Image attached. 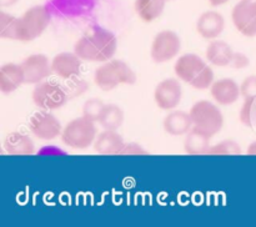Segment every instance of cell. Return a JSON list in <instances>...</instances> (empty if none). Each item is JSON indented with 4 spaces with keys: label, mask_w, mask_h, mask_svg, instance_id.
Listing matches in <instances>:
<instances>
[{
    "label": "cell",
    "mask_w": 256,
    "mask_h": 227,
    "mask_svg": "<svg viewBox=\"0 0 256 227\" xmlns=\"http://www.w3.org/2000/svg\"><path fill=\"white\" fill-rule=\"evenodd\" d=\"M118 50V39L106 29L92 30L82 35L74 45V52L82 61L105 62L114 57Z\"/></svg>",
    "instance_id": "6da1fadb"
},
{
    "label": "cell",
    "mask_w": 256,
    "mask_h": 227,
    "mask_svg": "<svg viewBox=\"0 0 256 227\" xmlns=\"http://www.w3.org/2000/svg\"><path fill=\"white\" fill-rule=\"evenodd\" d=\"M174 71L180 81L196 90L210 89L215 81L212 66L196 54L182 55L175 62Z\"/></svg>",
    "instance_id": "7a4b0ae2"
},
{
    "label": "cell",
    "mask_w": 256,
    "mask_h": 227,
    "mask_svg": "<svg viewBox=\"0 0 256 227\" xmlns=\"http://www.w3.org/2000/svg\"><path fill=\"white\" fill-rule=\"evenodd\" d=\"M136 80L134 70L119 59L102 62L94 72L95 85L102 91H112L122 85H134Z\"/></svg>",
    "instance_id": "3957f363"
},
{
    "label": "cell",
    "mask_w": 256,
    "mask_h": 227,
    "mask_svg": "<svg viewBox=\"0 0 256 227\" xmlns=\"http://www.w3.org/2000/svg\"><path fill=\"white\" fill-rule=\"evenodd\" d=\"M98 134L96 122L82 115L65 125L60 137L62 144L70 149L85 150L94 145Z\"/></svg>",
    "instance_id": "277c9868"
},
{
    "label": "cell",
    "mask_w": 256,
    "mask_h": 227,
    "mask_svg": "<svg viewBox=\"0 0 256 227\" xmlns=\"http://www.w3.org/2000/svg\"><path fill=\"white\" fill-rule=\"evenodd\" d=\"M52 14L45 5H34L24 11L19 17V34L18 41L29 42L42 36L49 26Z\"/></svg>",
    "instance_id": "5b68a950"
},
{
    "label": "cell",
    "mask_w": 256,
    "mask_h": 227,
    "mask_svg": "<svg viewBox=\"0 0 256 227\" xmlns=\"http://www.w3.org/2000/svg\"><path fill=\"white\" fill-rule=\"evenodd\" d=\"M192 127L202 130L209 136H215L224 126V115L216 104L209 100H200L195 102L189 111Z\"/></svg>",
    "instance_id": "8992f818"
},
{
    "label": "cell",
    "mask_w": 256,
    "mask_h": 227,
    "mask_svg": "<svg viewBox=\"0 0 256 227\" xmlns=\"http://www.w3.org/2000/svg\"><path fill=\"white\" fill-rule=\"evenodd\" d=\"M66 90L56 82L42 81L36 84L32 94V102L40 110L54 111L65 105L68 100Z\"/></svg>",
    "instance_id": "52a82bcc"
},
{
    "label": "cell",
    "mask_w": 256,
    "mask_h": 227,
    "mask_svg": "<svg viewBox=\"0 0 256 227\" xmlns=\"http://www.w3.org/2000/svg\"><path fill=\"white\" fill-rule=\"evenodd\" d=\"M182 50L180 36L172 30H162L155 35L150 47V56L156 64H165L178 56Z\"/></svg>",
    "instance_id": "ba28073f"
},
{
    "label": "cell",
    "mask_w": 256,
    "mask_h": 227,
    "mask_svg": "<svg viewBox=\"0 0 256 227\" xmlns=\"http://www.w3.org/2000/svg\"><path fill=\"white\" fill-rule=\"evenodd\" d=\"M29 129L36 139L50 141V140L62 136L64 127L62 126L58 117L50 114V111L42 110L32 114V116L30 117Z\"/></svg>",
    "instance_id": "9c48e42d"
},
{
    "label": "cell",
    "mask_w": 256,
    "mask_h": 227,
    "mask_svg": "<svg viewBox=\"0 0 256 227\" xmlns=\"http://www.w3.org/2000/svg\"><path fill=\"white\" fill-rule=\"evenodd\" d=\"M182 99V89L179 80L165 79L156 85L154 90L155 104L164 111L175 110Z\"/></svg>",
    "instance_id": "30bf717a"
},
{
    "label": "cell",
    "mask_w": 256,
    "mask_h": 227,
    "mask_svg": "<svg viewBox=\"0 0 256 227\" xmlns=\"http://www.w3.org/2000/svg\"><path fill=\"white\" fill-rule=\"evenodd\" d=\"M232 20L240 34L246 37L256 36V10L254 2L240 0L232 7Z\"/></svg>",
    "instance_id": "8fae6325"
},
{
    "label": "cell",
    "mask_w": 256,
    "mask_h": 227,
    "mask_svg": "<svg viewBox=\"0 0 256 227\" xmlns=\"http://www.w3.org/2000/svg\"><path fill=\"white\" fill-rule=\"evenodd\" d=\"M25 76V84H40L52 71V61L44 54H32L22 62Z\"/></svg>",
    "instance_id": "7c38bea8"
},
{
    "label": "cell",
    "mask_w": 256,
    "mask_h": 227,
    "mask_svg": "<svg viewBox=\"0 0 256 227\" xmlns=\"http://www.w3.org/2000/svg\"><path fill=\"white\" fill-rule=\"evenodd\" d=\"M225 29V17L216 10L204 11L196 21V31L202 39L215 40Z\"/></svg>",
    "instance_id": "4fadbf2b"
},
{
    "label": "cell",
    "mask_w": 256,
    "mask_h": 227,
    "mask_svg": "<svg viewBox=\"0 0 256 227\" xmlns=\"http://www.w3.org/2000/svg\"><path fill=\"white\" fill-rule=\"evenodd\" d=\"M210 94L214 101L220 106H229L235 104L242 96L240 85L230 77L215 80L210 87Z\"/></svg>",
    "instance_id": "5bb4252c"
},
{
    "label": "cell",
    "mask_w": 256,
    "mask_h": 227,
    "mask_svg": "<svg viewBox=\"0 0 256 227\" xmlns=\"http://www.w3.org/2000/svg\"><path fill=\"white\" fill-rule=\"evenodd\" d=\"M82 60L75 52L62 51L56 54L52 60V71L64 80L78 77L82 69Z\"/></svg>",
    "instance_id": "9a60e30c"
},
{
    "label": "cell",
    "mask_w": 256,
    "mask_h": 227,
    "mask_svg": "<svg viewBox=\"0 0 256 227\" xmlns=\"http://www.w3.org/2000/svg\"><path fill=\"white\" fill-rule=\"evenodd\" d=\"M206 59L210 64L219 67H232L236 51L226 41L215 39L210 41L206 47Z\"/></svg>",
    "instance_id": "2e32d148"
},
{
    "label": "cell",
    "mask_w": 256,
    "mask_h": 227,
    "mask_svg": "<svg viewBox=\"0 0 256 227\" xmlns=\"http://www.w3.org/2000/svg\"><path fill=\"white\" fill-rule=\"evenodd\" d=\"M22 84H25V76L22 64L6 62L0 67V91L2 94H12Z\"/></svg>",
    "instance_id": "e0dca14e"
},
{
    "label": "cell",
    "mask_w": 256,
    "mask_h": 227,
    "mask_svg": "<svg viewBox=\"0 0 256 227\" xmlns=\"http://www.w3.org/2000/svg\"><path fill=\"white\" fill-rule=\"evenodd\" d=\"M125 144L126 142L118 132V130L104 129L98 134L92 147L100 155H120Z\"/></svg>",
    "instance_id": "ac0fdd59"
},
{
    "label": "cell",
    "mask_w": 256,
    "mask_h": 227,
    "mask_svg": "<svg viewBox=\"0 0 256 227\" xmlns=\"http://www.w3.org/2000/svg\"><path fill=\"white\" fill-rule=\"evenodd\" d=\"M162 127L172 136H185L192 129V117L184 110H172L164 117Z\"/></svg>",
    "instance_id": "d6986e66"
},
{
    "label": "cell",
    "mask_w": 256,
    "mask_h": 227,
    "mask_svg": "<svg viewBox=\"0 0 256 227\" xmlns=\"http://www.w3.org/2000/svg\"><path fill=\"white\" fill-rule=\"evenodd\" d=\"M2 147L8 154L15 155V156L35 154L34 141L30 139V136L20 131H12L8 134L2 141Z\"/></svg>",
    "instance_id": "ffe728a7"
},
{
    "label": "cell",
    "mask_w": 256,
    "mask_h": 227,
    "mask_svg": "<svg viewBox=\"0 0 256 227\" xmlns=\"http://www.w3.org/2000/svg\"><path fill=\"white\" fill-rule=\"evenodd\" d=\"M212 136L202 132V130L192 127L184 139V150L189 155H206L210 149Z\"/></svg>",
    "instance_id": "44dd1931"
},
{
    "label": "cell",
    "mask_w": 256,
    "mask_h": 227,
    "mask_svg": "<svg viewBox=\"0 0 256 227\" xmlns=\"http://www.w3.org/2000/svg\"><path fill=\"white\" fill-rule=\"evenodd\" d=\"M166 1L168 0H135V12L144 22H152L162 16Z\"/></svg>",
    "instance_id": "7402d4cb"
},
{
    "label": "cell",
    "mask_w": 256,
    "mask_h": 227,
    "mask_svg": "<svg viewBox=\"0 0 256 227\" xmlns=\"http://www.w3.org/2000/svg\"><path fill=\"white\" fill-rule=\"evenodd\" d=\"M125 121L124 110L116 104L105 105L98 124L105 130H119Z\"/></svg>",
    "instance_id": "603a6c76"
},
{
    "label": "cell",
    "mask_w": 256,
    "mask_h": 227,
    "mask_svg": "<svg viewBox=\"0 0 256 227\" xmlns=\"http://www.w3.org/2000/svg\"><path fill=\"white\" fill-rule=\"evenodd\" d=\"M95 0H54L58 10L68 15H79L92 7Z\"/></svg>",
    "instance_id": "cb8c5ba5"
},
{
    "label": "cell",
    "mask_w": 256,
    "mask_h": 227,
    "mask_svg": "<svg viewBox=\"0 0 256 227\" xmlns=\"http://www.w3.org/2000/svg\"><path fill=\"white\" fill-rule=\"evenodd\" d=\"M19 34V17L0 11V37L8 40H16Z\"/></svg>",
    "instance_id": "d4e9b609"
},
{
    "label": "cell",
    "mask_w": 256,
    "mask_h": 227,
    "mask_svg": "<svg viewBox=\"0 0 256 227\" xmlns=\"http://www.w3.org/2000/svg\"><path fill=\"white\" fill-rule=\"evenodd\" d=\"M242 147L235 140L226 139L210 146L208 155H240Z\"/></svg>",
    "instance_id": "484cf974"
},
{
    "label": "cell",
    "mask_w": 256,
    "mask_h": 227,
    "mask_svg": "<svg viewBox=\"0 0 256 227\" xmlns=\"http://www.w3.org/2000/svg\"><path fill=\"white\" fill-rule=\"evenodd\" d=\"M239 120L245 126H252L256 122V97H245L239 112Z\"/></svg>",
    "instance_id": "4316f807"
},
{
    "label": "cell",
    "mask_w": 256,
    "mask_h": 227,
    "mask_svg": "<svg viewBox=\"0 0 256 227\" xmlns=\"http://www.w3.org/2000/svg\"><path fill=\"white\" fill-rule=\"evenodd\" d=\"M105 105L106 104H104V101L102 99H98V97H92V99L86 100L84 106H82V116L98 122L102 116Z\"/></svg>",
    "instance_id": "83f0119b"
},
{
    "label": "cell",
    "mask_w": 256,
    "mask_h": 227,
    "mask_svg": "<svg viewBox=\"0 0 256 227\" xmlns=\"http://www.w3.org/2000/svg\"><path fill=\"white\" fill-rule=\"evenodd\" d=\"M242 96L244 97H256V75H249L242 80L240 84Z\"/></svg>",
    "instance_id": "f1b7e54d"
},
{
    "label": "cell",
    "mask_w": 256,
    "mask_h": 227,
    "mask_svg": "<svg viewBox=\"0 0 256 227\" xmlns=\"http://www.w3.org/2000/svg\"><path fill=\"white\" fill-rule=\"evenodd\" d=\"M72 84H70L69 89L66 90L68 96L76 97V96H79V95H82V92L86 91L88 85H86V82L84 81V80L72 79Z\"/></svg>",
    "instance_id": "f546056e"
},
{
    "label": "cell",
    "mask_w": 256,
    "mask_h": 227,
    "mask_svg": "<svg viewBox=\"0 0 256 227\" xmlns=\"http://www.w3.org/2000/svg\"><path fill=\"white\" fill-rule=\"evenodd\" d=\"M120 155H148V151L136 142H126Z\"/></svg>",
    "instance_id": "4dcf8cb0"
},
{
    "label": "cell",
    "mask_w": 256,
    "mask_h": 227,
    "mask_svg": "<svg viewBox=\"0 0 256 227\" xmlns=\"http://www.w3.org/2000/svg\"><path fill=\"white\" fill-rule=\"evenodd\" d=\"M249 65H250V59L246 56V55L242 54V52H236V54H235V59L232 65V69H238V70L245 69V67H248Z\"/></svg>",
    "instance_id": "1f68e13d"
},
{
    "label": "cell",
    "mask_w": 256,
    "mask_h": 227,
    "mask_svg": "<svg viewBox=\"0 0 256 227\" xmlns=\"http://www.w3.org/2000/svg\"><path fill=\"white\" fill-rule=\"evenodd\" d=\"M208 1H209V4L212 5V6L218 7V6H222V5L228 4L230 0H208Z\"/></svg>",
    "instance_id": "d6a6232c"
},
{
    "label": "cell",
    "mask_w": 256,
    "mask_h": 227,
    "mask_svg": "<svg viewBox=\"0 0 256 227\" xmlns=\"http://www.w3.org/2000/svg\"><path fill=\"white\" fill-rule=\"evenodd\" d=\"M18 1H19V0H0V5H2V7H9L16 4Z\"/></svg>",
    "instance_id": "836d02e7"
},
{
    "label": "cell",
    "mask_w": 256,
    "mask_h": 227,
    "mask_svg": "<svg viewBox=\"0 0 256 227\" xmlns=\"http://www.w3.org/2000/svg\"><path fill=\"white\" fill-rule=\"evenodd\" d=\"M246 154L248 155H252V156H256V141H252V144L248 146Z\"/></svg>",
    "instance_id": "e575fe53"
},
{
    "label": "cell",
    "mask_w": 256,
    "mask_h": 227,
    "mask_svg": "<svg viewBox=\"0 0 256 227\" xmlns=\"http://www.w3.org/2000/svg\"><path fill=\"white\" fill-rule=\"evenodd\" d=\"M252 2H254V7H255V10H256V0H254V1H252Z\"/></svg>",
    "instance_id": "d590c367"
},
{
    "label": "cell",
    "mask_w": 256,
    "mask_h": 227,
    "mask_svg": "<svg viewBox=\"0 0 256 227\" xmlns=\"http://www.w3.org/2000/svg\"><path fill=\"white\" fill-rule=\"evenodd\" d=\"M245 1H254V0H245Z\"/></svg>",
    "instance_id": "8d00e7d4"
},
{
    "label": "cell",
    "mask_w": 256,
    "mask_h": 227,
    "mask_svg": "<svg viewBox=\"0 0 256 227\" xmlns=\"http://www.w3.org/2000/svg\"><path fill=\"white\" fill-rule=\"evenodd\" d=\"M168 1H172V0H168Z\"/></svg>",
    "instance_id": "74e56055"
}]
</instances>
